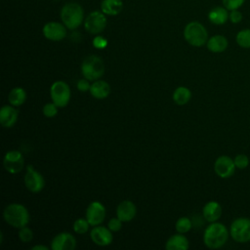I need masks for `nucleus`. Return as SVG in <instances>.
<instances>
[{
    "label": "nucleus",
    "mask_w": 250,
    "mask_h": 250,
    "mask_svg": "<svg viewBox=\"0 0 250 250\" xmlns=\"http://www.w3.org/2000/svg\"><path fill=\"white\" fill-rule=\"evenodd\" d=\"M122 221L119 218H111L107 223V228L111 231H118L122 228Z\"/></svg>",
    "instance_id": "nucleus-34"
},
{
    "label": "nucleus",
    "mask_w": 250,
    "mask_h": 250,
    "mask_svg": "<svg viewBox=\"0 0 250 250\" xmlns=\"http://www.w3.org/2000/svg\"><path fill=\"white\" fill-rule=\"evenodd\" d=\"M137 213L136 205L131 200L121 201L116 208V216L122 222L132 221Z\"/></svg>",
    "instance_id": "nucleus-17"
},
{
    "label": "nucleus",
    "mask_w": 250,
    "mask_h": 250,
    "mask_svg": "<svg viewBox=\"0 0 250 250\" xmlns=\"http://www.w3.org/2000/svg\"><path fill=\"white\" fill-rule=\"evenodd\" d=\"M60 17L66 28L73 30L83 22L84 11L77 2H67L62 6Z\"/></svg>",
    "instance_id": "nucleus-3"
},
{
    "label": "nucleus",
    "mask_w": 250,
    "mask_h": 250,
    "mask_svg": "<svg viewBox=\"0 0 250 250\" xmlns=\"http://www.w3.org/2000/svg\"><path fill=\"white\" fill-rule=\"evenodd\" d=\"M19 238L21 239V241L24 242V243H27V242H30L33 238V232L32 230L27 227H22L21 229H19Z\"/></svg>",
    "instance_id": "nucleus-30"
},
{
    "label": "nucleus",
    "mask_w": 250,
    "mask_h": 250,
    "mask_svg": "<svg viewBox=\"0 0 250 250\" xmlns=\"http://www.w3.org/2000/svg\"><path fill=\"white\" fill-rule=\"evenodd\" d=\"M76 247L75 237L66 231L58 233L51 242L52 250H73Z\"/></svg>",
    "instance_id": "nucleus-14"
},
{
    "label": "nucleus",
    "mask_w": 250,
    "mask_h": 250,
    "mask_svg": "<svg viewBox=\"0 0 250 250\" xmlns=\"http://www.w3.org/2000/svg\"><path fill=\"white\" fill-rule=\"evenodd\" d=\"M90 226L91 225L89 224L87 219L79 218V219L75 220L73 223V230L78 234H84L88 231Z\"/></svg>",
    "instance_id": "nucleus-28"
},
{
    "label": "nucleus",
    "mask_w": 250,
    "mask_h": 250,
    "mask_svg": "<svg viewBox=\"0 0 250 250\" xmlns=\"http://www.w3.org/2000/svg\"><path fill=\"white\" fill-rule=\"evenodd\" d=\"M191 98V92L188 88L180 86L173 93V100L179 105L187 104Z\"/></svg>",
    "instance_id": "nucleus-25"
},
{
    "label": "nucleus",
    "mask_w": 250,
    "mask_h": 250,
    "mask_svg": "<svg viewBox=\"0 0 250 250\" xmlns=\"http://www.w3.org/2000/svg\"><path fill=\"white\" fill-rule=\"evenodd\" d=\"M242 20H243V15H242V13L239 11V9L229 11V21L231 23L237 24V23L241 22Z\"/></svg>",
    "instance_id": "nucleus-33"
},
{
    "label": "nucleus",
    "mask_w": 250,
    "mask_h": 250,
    "mask_svg": "<svg viewBox=\"0 0 250 250\" xmlns=\"http://www.w3.org/2000/svg\"><path fill=\"white\" fill-rule=\"evenodd\" d=\"M185 40L193 47H201L208 41V31L199 21L188 22L184 29Z\"/></svg>",
    "instance_id": "nucleus-4"
},
{
    "label": "nucleus",
    "mask_w": 250,
    "mask_h": 250,
    "mask_svg": "<svg viewBox=\"0 0 250 250\" xmlns=\"http://www.w3.org/2000/svg\"><path fill=\"white\" fill-rule=\"evenodd\" d=\"M25 100H26V93L21 87L13 88L8 95V101L10 104L14 106L21 105L25 102Z\"/></svg>",
    "instance_id": "nucleus-24"
},
{
    "label": "nucleus",
    "mask_w": 250,
    "mask_h": 250,
    "mask_svg": "<svg viewBox=\"0 0 250 250\" xmlns=\"http://www.w3.org/2000/svg\"><path fill=\"white\" fill-rule=\"evenodd\" d=\"M81 72L83 77L89 81L100 79L104 72L103 60L96 55H90L86 57L81 63Z\"/></svg>",
    "instance_id": "nucleus-5"
},
{
    "label": "nucleus",
    "mask_w": 250,
    "mask_h": 250,
    "mask_svg": "<svg viewBox=\"0 0 250 250\" xmlns=\"http://www.w3.org/2000/svg\"><path fill=\"white\" fill-rule=\"evenodd\" d=\"M235 42L242 49H250V28L240 29L235 35Z\"/></svg>",
    "instance_id": "nucleus-26"
},
{
    "label": "nucleus",
    "mask_w": 250,
    "mask_h": 250,
    "mask_svg": "<svg viewBox=\"0 0 250 250\" xmlns=\"http://www.w3.org/2000/svg\"><path fill=\"white\" fill-rule=\"evenodd\" d=\"M229 11L224 6H217L209 11L208 20L215 25H222L229 21Z\"/></svg>",
    "instance_id": "nucleus-19"
},
{
    "label": "nucleus",
    "mask_w": 250,
    "mask_h": 250,
    "mask_svg": "<svg viewBox=\"0 0 250 250\" xmlns=\"http://www.w3.org/2000/svg\"><path fill=\"white\" fill-rule=\"evenodd\" d=\"M106 18L103 12H91L84 20V27L91 34L101 33L106 26Z\"/></svg>",
    "instance_id": "nucleus-8"
},
{
    "label": "nucleus",
    "mask_w": 250,
    "mask_h": 250,
    "mask_svg": "<svg viewBox=\"0 0 250 250\" xmlns=\"http://www.w3.org/2000/svg\"><path fill=\"white\" fill-rule=\"evenodd\" d=\"M105 218V208L100 201H92L86 209V219L93 227L101 225Z\"/></svg>",
    "instance_id": "nucleus-12"
},
{
    "label": "nucleus",
    "mask_w": 250,
    "mask_h": 250,
    "mask_svg": "<svg viewBox=\"0 0 250 250\" xmlns=\"http://www.w3.org/2000/svg\"><path fill=\"white\" fill-rule=\"evenodd\" d=\"M50 96L52 102L58 107H64L70 100V88L67 83L62 80L55 81L50 88Z\"/></svg>",
    "instance_id": "nucleus-7"
},
{
    "label": "nucleus",
    "mask_w": 250,
    "mask_h": 250,
    "mask_svg": "<svg viewBox=\"0 0 250 250\" xmlns=\"http://www.w3.org/2000/svg\"><path fill=\"white\" fill-rule=\"evenodd\" d=\"M222 3L226 9L231 11L241 8L244 5L245 0H222Z\"/></svg>",
    "instance_id": "nucleus-31"
},
{
    "label": "nucleus",
    "mask_w": 250,
    "mask_h": 250,
    "mask_svg": "<svg viewBox=\"0 0 250 250\" xmlns=\"http://www.w3.org/2000/svg\"><path fill=\"white\" fill-rule=\"evenodd\" d=\"M176 230L180 233H186L192 228V223L188 217H181L176 222Z\"/></svg>",
    "instance_id": "nucleus-27"
},
{
    "label": "nucleus",
    "mask_w": 250,
    "mask_h": 250,
    "mask_svg": "<svg viewBox=\"0 0 250 250\" xmlns=\"http://www.w3.org/2000/svg\"><path fill=\"white\" fill-rule=\"evenodd\" d=\"M76 87L79 91L81 92H86L88 90H90V87H91V84L89 83V80L86 79V78H82L80 79L77 84H76Z\"/></svg>",
    "instance_id": "nucleus-36"
},
{
    "label": "nucleus",
    "mask_w": 250,
    "mask_h": 250,
    "mask_svg": "<svg viewBox=\"0 0 250 250\" xmlns=\"http://www.w3.org/2000/svg\"><path fill=\"white\" fill-rule=\"evenodd\" d=\"M207 49L212 53H223L229 46V41L226 36L222 34H216L208 38L206 43Z\"/></svg>",
    "instance_id": "nucleus-20"
},
{
    "label": "nucleus",
    "mask_w": 250,
    "mask_h": 250,
    "mask_svg": "<svg viewBox=\"0 0 250 250\" xmlns=\"http://www.w3.org/2000/svg\"><path fill=\"white\" fill-rule=\"evenodd\" d=\"M45 38L51 41H61L66 36V26L57 21H49L42 29Z\"/></svg>",
    "instance_id": "nucleus-13"
},
{
    "label": "nucleus",
    "mask_w": 250,
    "mask_h": 250,
    "mask_svg": "<svg viewBox=\"0 0 250 250\" xmlns=\"http://www.w3.org/2000/svg\"><path fill=\"white\" fill-rule=\"evenodd\" d=\"M188 247V239L180 232L170 236L165 244V248L167 250H187Z\"/></svg>",
    "instance_id": "nucleus-21"
},
{
    "label": "nucleus",
    "mask_w": 250,
    "mask_h": 250,
    "mask_svg": "<svg viewBox=\"0 0 250 250\" xmlns=\"http://www.w3.org/2000/svg\"><path fill=\"white\" fill-rule=\"evenodd\" d=\"M18 111L14 105H4L0 109V123L5 128L13 127L18 120Z\"/></svg>",
    "instance_id": "nucleus-18"
},
{
    "label": "nucleus",
    "mask_w": 250,
    "mask_h": 250,
    "mask_svg": "<svg viewBox=\"0 0 250 250\" xmlns=\"http://www.w3.org/2000/svg\"><path fill=\"white\" fill-rule=\"evenodd\" d=\"M233 161H234L236 169H240V170L247 168L249 166V163H250L249 157L244 153L236 154L235 157L233 158Z\"/></svg>",
    "instance_id": "nucleus-29"
},
{
    "label": "nucleus",
    "mask_w": 250,
    "mask_h": 250,
    "mask_svg": "<svg viewBox=\"0 0 250 250\" xmlns=\"http://www.w3.org/2000/svg\"><path fill=\"white\" fill-rule=\"evenodd\" d=\"M123 9L122 0H103L101 3V10L104 15L116 16Z\"/></svg>",
    "instance_id": "nucleus-23"
},
{
    "label": "nucleus",
    "mask_w": 250,
    "mask_h": 250,
    "mask_svg": "<svg viewBox=\"0 0 250 250\" xmlns=\"http://www.w3.org/2000/svg\"><path fill=\"white\" fill-rule=\"evenodd\" d=\"M235 169L233 158L229 155H220L214 162V171L222 179L230 178L234 174Z\"/></svg>",
    "instance_id": "nucleus-10"
},
{
    "label": "nucleus",
    "mask_w": 250,
    "mask_h": 250,
    "mask_svg": "<svg viewBox=\"0 0 250 250\" xmlns=\"http://www.w3.org/2000/svg\"><path fill=\"white\" fill-rule=\"evenodd\" d=\"M222 214H223L222 206L218 201H215V200L208 201L207 203H205V205L202 208L203 218L209 223L217 222L221 218Z\"/></svg>",
    "instance_id": "nucleus-16"
},
{
    "label": "nucleus",
    "mask_w": 250,
    "mask_h": 250,
    "mask_svg": "<svg viewBox=\"0 0 250 250\" xmlns=\"http://www.w3.org/2000/svg\"><path fill=\"white\" fill-rule=\"evenodd\" d=\"M229 236V229L222 224L217 222L210 223L204 230L203 242L206 247L210 249H219L223 247Z\"/></svg>",
    "instance_id": "nucleus-1"
},
{
    "label": "nucleus",
    "mask_w": 250,
    "mask_h": 250,
    "mask_svg": "<svg viewBox=\"0 0 250 250\" xmlns=\"http://www.w3.org/2000/svg\"><path fill=\"white\" fill-rule=\"evenodd\" d=\"M89 91L94 98L104 99L110 93V86L106 81L98 79V80H95L93 84H91Z\"/></svg>",
    "instance_id": "nucleus-22"
},
{
    "label": "nucleus",
    "mask_w": 250,
    "mask_h": 250,
    "mask_svg": "<svg viewBox=\"0 0 250 250\" xmlns=\"http://www.w3.org/2000/svg\"><path fill=\"white\" fill-rule=\"evenodd\" d=\"M58 113V106L52 102V103H47L44 106H43V114L48 117V118H52L54 116H56Z\"/></svg>",
    "instance_id": "nucleus-32"
},
{
    "label": "nucleus",
    "mask_w": 250,
    "mask_h": 250,
    "mask_svg": "<svg viewBox=\"0 0 250 250\" xmlns=\"http://www.w3.org/2000/svg\"><path fill=\"white\" fill-rule=\"evenodd\" d=\"M93 46L96 49H104L107 46V40L101 35H97L93 39Z\"/></svg>",
    "instance_id": "nucleus-35"
},
{
    "label": "nucleus",
    "mask_w": 250,
    "mask_h": 250,
    "mask_svg": "<svg viewBox=\"0 0 250 250\" xmlns=\"http://www.w3.org/2000/svg\"><path fill=\"white\" fill-rule=\"evenodd\" d=\"M3 166L10 174H18L21 172L24 167V159L21 152L19 150L7 151L3 159Z\"/></svg>",
    "instance_id": "nucleus-9"
},
{
    "label": "nucleus",
    "mask_w": 250,
    "mask_h": 250,
    "mask_svg": "<svg viewBox=\"0 0 250 250\" xmlns=\"http://www.w3.org/2000/svg\"><path fill=\"white\" fill-rule=\"evenodd\" d=\"M24 185L25 188L31 192H39L43 189L45 186V181L43 176L34 169L33 166H26V172L24 174Z\"/></svg>",
    "instance_id": "nucleus-11"
},
{
    "label": "nucleus",
    "mask_w": 250,
    "mask_h": 250,
    "mask_svg": "<svg viewBox=\"0 0 250 250\" xmlns=\"http://www.w3.org/2000/svg\"><path fill=\"white\" fill-rule=\"evenodd\" d=\"M5 222L13 228L21 229L29 223V212L25 206L20 203H11L3 211Z\"/></svg>",
    "instance_id": "nucleus-2"
},
{
    "label": "nucleus",
    "mask_w": 250,
    "mask_h": 250,
    "mask_svg": "<svg viewBox=\"0 0 250 250\" xmlns=\"http://www.w3.org/2000/svg\"><path fill=\"white\" fill-rule=\"evenodd\" d=\"M90 237L92 241L99 246H107L112 242L111 230L103 226H95L90 232Z\"/></svg>",
    "instance_id": "nucleus-15"
},
{
    "label": "nucleus",
    "mask_w": 250,
    "mask_h": 250,
    "mask_svg": "<svg viewBox=\"0 0 250 250\" xmlns=\"http://www.w3.org/2000/svg\"><path fill=\"white\" fill-rule=\"evenodd\" d=\"M32 250H48V247L45 245H34L32 248Z\"/></svg>",
    "instance_id": "nucleus-37"
},
{
    "label": "nucleus",
    "mask_w": 250,
    "mask_h": 250,
    "mask_svg": "<svg viewBox=\"0 0 250 250\" xmlns=\"http://www.w3.org/2000/svg\"><path fill=\"white\" fill-rule=\"evenodd\" d=\"M229 235L237 243L250 241V218H235L229 226Z\"/></svg>",
    "instance_id": "nucleus-6"
}]
</instances>
